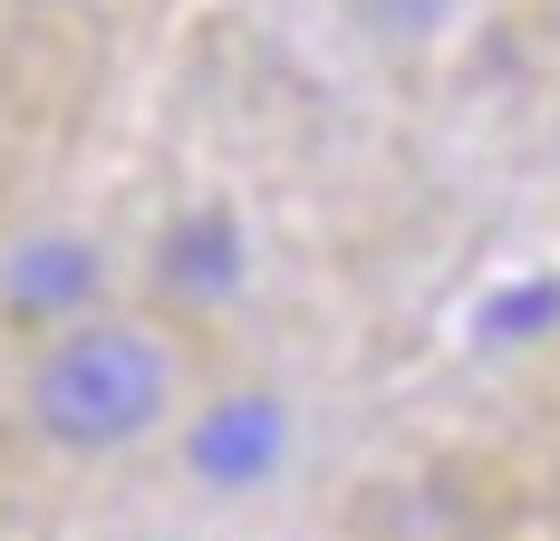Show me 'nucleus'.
Instances as JSON below:
<instances>
[{
  "mask_svg": "<svg viewBox=\"0 0 560 541\" xmlns=\"http://www.w3.org/2000/svg\"><path fill=\"white\" fill-rule=\"evenodd\" d=\"M0 290H10V310H30V320H68V300L97 290V262H88V242H30V252H10Z\"/></svg>",
  "mask_w": 560,
  "mask_h": 541,
  "instance_id": "7ed1b4c3",
  "label": "nucleus"
},
{
  "mask_svg": "<svg viewBox=\"0 0 560 541\" xmlns=\"http://www.w3.org/2000/svg\"><path fill=\"white\" fill-rule=\"evenodd\" d=\"M435 10H445V0H377V20H396V30H425Z\"/></svg>",
  "mask_w": 560,
  "mask_h": 541,
  "instance_id": "423d86ee",
  "label": "nucleus"
},
{
  "mask_svg": "<svg viewBox=\"0 0 560 541\" xmlns=\"http://www.w3.org/2000/svg\"><path fill=\"white\" fill-rule=\"evenodd\" d=\"M280 445H290V426H280L271 396H223V406L194 426V474H203V484H261L280 464Z\"/></svg>",
  "mask_w": 560,
  "mask_h": 541,
  "instance_id": "f03ea898",
  "label": "nucleus"
},
{
  "mask_svg": "<svg viewBox=\"0 0 560 541\" xmlns=\"http://www.w3.org/2000/svg\"><path fill=\"white\" fill-rule=\"evenodd\" d=\"M541 320H560V280H522V290H503V300L483 310V338H532Z\"/></svg>",
  "mask_w": 560,
  "mask_h": 541,
  "instance_id": "39448f33",
  "label": "nucleus"
},
{
  "mask_svg": "<svg viewBox=\"0 0 560 541\" xmlns=\"http://www.w3.org/2000/svg\"><path fill=\"white\" fill-rule=\"evenodd\" d=\"M165 290H184V300H213V290H232V270H242V232H232V214H184L165 232Z\"/></svg>",
  "mask_w": 560,
  "mask_h": 541,
  "instance_id": "20e7f679",
  "label": "nucleus"
},
{
  "mask_svg": "<svg viewBox=\"0 0 560 541\" xmlns=\"http://www.w3.org/2000/svg\"><path fill=\"white\" fill-rule=\"evenodd\" d=\"M30 406H39V426L58 445H126V435L155 426V406H165V348L126 320H88L39 358Z\"/></svg>",
  "mask_w": 560,
  "mask_h": 541,
  "instance_id": "f257e3e1",
  "label": "nucleus"
}]
</instances>
